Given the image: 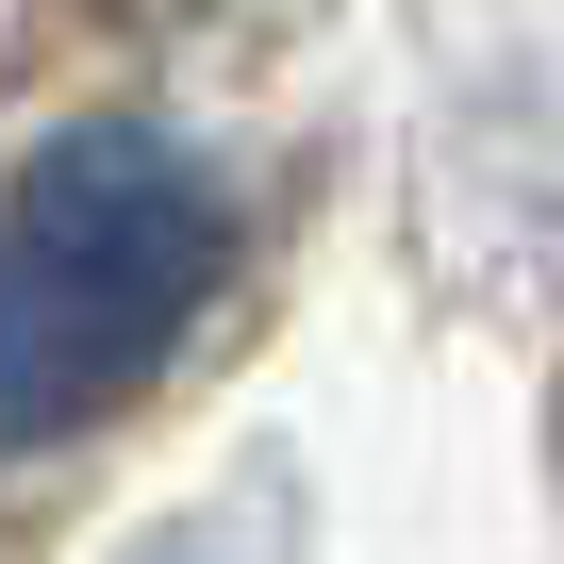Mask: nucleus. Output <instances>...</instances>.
I'll use <instances>...</instances> for the list:
<instances>
[{
  "label": "nucleus",
  "instance_id": "nucleus-1",
  "mask_svg": "<svg viewBox=\"0 0 564 564\" xmlns=\"http://www.w3.org/2000/svg\"><path fill=\"white\" fill-rule=\"evenodd\" d=\"M216 265L232 216L150 117L51 133L0 199V448H67L84 415H117L216 300Z\"/></svg>",
  "mask_w": 564,
  "mask_h": 564
},
{
  "label": "nucleus",
  "instance_id": "nucleus-2",
  "mask_svg": "<svg viewBox=\"0 0 564 564\" xmlns=\"http://www.w3.org/2000/svg\"><path fill=\"white\" fill-rule=\"evenodd\" d=\"M547 481H564V382H547Z\"/></svg>",
  "mask_w": 564,
  "mask_h": 564
}]
</instances>
